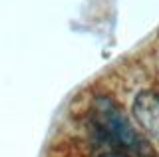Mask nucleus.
I'll use <instances>...</instances> for the list:
<instances>
[{
    "mask_svg": "<svg viewBox=\"0 0 159 157\" xmlns=\"http://www.w3.org/2000/svg\"><path fill=\"white\" fill-rule=\"evenodd\" d=\"M88 129L93 141L109 147L111 153H123L129 157L151 155L149 143L137 133L121 107L107 96L93 97L88 111Z\"/></svg>",
    "mask_w": 159,
    "mask_h": 157,
    "instance_id": "nucleus-1",
    "label": "nucleus"
},
{
    "mask_svg": "<svg viewBox=\"0 0 159 157\" xmlns=\"http://www.w3.org/2000/svg\"><path fill=\"white\" fill-rule=\"evenodd\" d=\"M133 114L143 131L159 141V96L153 92H141L133 101Z\"/></svg>",
    "mask_w": 159,
    "mask_h": 157,
    "instance_id": "nucleus-2",
    "label": "nucleus"
},
{
    "mask_svg": "<svg viewBox=\"0 0 159 157\" xmlns=\"http://www.w3.org/2000/svg\"><path fill=\"white\" fill-rule=\"evenodd\" d=\"M98 157H129V155H123V153H103V155H98Z\"/></svg>",
    "mask_w": 159,
    "mask_h": 157,
    "instance_id": "nucleus-3",
    "label": "nucleus"
}]
</instances>
